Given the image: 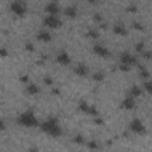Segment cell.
<instances>
[{"label":"cell","instance_id":"obj_14","mask_svg":"<svg viewBox=\"0 0 152 152\" xmlns=\"http://www.w3.org/2000/svg\"><path fill=\"white\" fill-rule=\"evenodd\" d=\"M36 38H37L38 40H40V42H45V43H46V42H50V40H51L52 36H51L50 31L43 28V30H39V31L37 32Z\"/></svg>","mask_w":152,"mask_h":152},{"label":"cell","instance_id":"obj_21","mask_svg":"<svg viewBox=\"0 0 152 152\" xmlns=\"http://www.w3.org/2000/svg\"><path fill=\"white\" fill-rule=\"evenodd\" d=\"M86 145H87V147H88L90 151H93V152H95V151L99 150V144H97V141H95V140H87Z\"/></svg>","mask_w":152,"mask_h":152},{"label":"cell","instance_id":"obj_22","mask_svg":"<svg viewBox=\"0 0 152 152\" xmlns=\"http://www.w3.org/2000/svg\"><path fill=\"white\" fill-rule=\"evenodd\" d=\"M142 88H144V90H145L146 93H148V94L152 95V80H146V81H144Z\"/></svg>","mask_w":152,"mask_h":152},{"label":"cell","instance_id":"obj_32","mask_svg":"<svg viewBox=\"0 0 152 152\" xmlns=\"http://www.w3.org/2000/svg\"><path fill=\"white\" fill-rule=\"evenodd\" d=\"M119 69H120L122 72H128V71L131 70V66H128V65H124V64H120V65H119Z\"/></svg>","mask_w":152,"mask_h":152},{"label":"cell","instance_id":"obj_8","mask_svg":"<svg viewBox=\"0 0 152 152\" xmlns=\"http://www.w3.org/2000/svg\"><path fill=\"white\" fill-rule=\"evenodd\" d=\"M93 52L101 58H108L110 56V50L102 44H94L93 45Z\"/></svg>","mask_w":152,"mask_h":152},{"label":"cell","instance_id":"obj_19","mask_svg":"<svg viewBox=\"0 0 152 152\" xmlns=\"http://www.w3.org/2000/svg\"><path fill=\"white\" fill-rule=\"evenodd\" d=\"M72 141H74L75 144H77V145H86V142H87V139L84 138V135H83V134H81V133H77V134H75V135H74V138H72Z\"/></svg>","mask_w":152,"mask_h":152},{"label":"cell","instance_id":"obj_16","mask_svg":"<svg viewBox=\"0 0 152 152\" xmlns=\"http://www.w3.org/2000/svg\"><path fill=\"white\" fill-rule=\"evenodd\" d=\"M127 95L128 96H132L134 99H138V97H140L142 95V88L139 87V86H137V84H133V86H131Z\"/></svg>","mask_w":152,"mask_h":152},{"label":"cell","instance_id":"obj_33","mask_svg":"<svg viewBox=\"0 0 152 152\" xmlns=\"http://www.w3.org/2000/svg\"><path fill=\"white\" fill-rule=\"evenodd\" d=\"M94 19H95L96 21H100V23H101V21L103 20V17H102L101 13H95V14H94Z\"/></svg>","mask_w":152,"mask_h":152},{"label":"cell","instance_id":"obj_11","mask_svg":"<svg viewBox=\"0 0 152 152\" xmlns=\"http://www.w3.org/2000/svg\"><path fill=\"white\" fill-rule=\"evenodd\" d=\"M120 107H121L122 109H125V110H131V109H133V108L135 107V99L127 95V96L121 101Z\"/></svg>","mask_w":152,"mask_h":152},{"label":"cell","instance_id":"obj_17","mask_svg":"<svg viewBox=\"0 0 152 152\" xmlns=\"http://www.w3.org/2000/svg\"><path fill=\"white\" fill-rule=\"evenodd\" d=\"M64 14H65L68 18H70V19L76 18V15H77V7H76L75 5H69V6H66V7L64 8Z\"/></svg>","mask_w":152,"mask_h":152},{"label":"cell","instance_id":"obj_3","mask_svg":"<svg viewBox=\"0 0 152 152\" xmlns=\"http://www.w3.org/2000/svg\"><path fill=\"white\" fill-rule=\"evenodd\" d=\"M42 23L45 28H59L63 25L62 19L58 15H52V14H46L45 17H43Z\"/></svg>","mask_w":152,"mask_h":152},{"label":"cell","instance_id":"obj_4","mask_svg":"<svg viewBox=\"0 0 152 152\" xmlns=\"http://www.w3.org/2000/svg\"><path fill=\"white\" fill-rule=\"evenodd\" d=\"M10 10L12 13H14L18 17H24L26 14L27 7H26V2L21 1V0H14L10 4Z\"/></svg>","mask_w":152,"mask_h":152},{"label":"cell","instance_id":"obj_24","mask_svg":"<svg viewBox=\"0 0 152 152\" xmlns=\"http://www.w3.org/2000/svg\"><path fill=\"white\" fill-rule=\"evenodd\" d=\"M93 80L96 81V82H101L104 80V74L102 71H96L93 74Z\"/></svg>","mask_w":152,"mask_h":152},{"label":"cell","instance_id":"obj_15","mask_svg":"<svg viewBox=\"0 0 152 152\" xmlns=\"http://www.w3.org/2000/svg\"><path fill=\"white\" fill-rule=\"evenodd\" d=\"M39 91H40V88H39L36 83H33V82H30V83H27V84L25 86V93H26L27 95L33 96V95H37Z\"/></svg>","mask_w":152,"mask_h":152},{"label":"cell","instance_id":"obj_23","mask_svg":"<svg viewBox=\"0 0 152 152\" xmlns=\"http://www.w3.org/2000/svg\"><path fill=\"white\" fill-rule=\"evenodd\" d=\"M134 48H135V51L139 52L140 55L146 50V49H145V43H144L142 40H139L138 43H135V46H134Z\"/></svg>","mask_w":152,"mask_h":152},{"label":"cell","instance_id":"obj_35","mask_svg":"<svg viewBox=\"0 0 152 152\" xmlns=\"http://www.w3.org/2000/svg\"><path fill=\"white\" fill-rule=\"evenodd\" d=\"M95 152H97V151H95Z\"/></svg>","mask_w":152,"mask_h":152},{"label":"cell","instance_id":"obj_9","mask_svg":"<svg viewBox=\"0 0 152 152\" xmlns=\"http://www.w3.org/2000/svg\"><path fill=\"white\" fill-rule=\"evenodd\" d=\"M44 11L48 14H52V15H58L59 11H61V6L57 1H50L44 6Z\"/></svg>","mask_w":152,"mask_h":152},{"label":"cell","instance_id":"obj_29","mask_svg":"<svg viewBox=\"0 0 152 152\" xmlns=\"http://www.w3.org/2000/svg\"><path fill=\"white\" fill-rule=\"evenodd\" d=\"M25 50L26 51H30V52H33L34 51V45L31 42H28V43L25 44Z\"/></svg>","mask_w":152,"mask_h":152},{"label":"cell","instance_id":"obj_12","mask_svg":"<svg viewBox=\"0 0 152 152\" xmlns=\"http://www.w3.org/2000/svg\"><path fill=\"white\" fill-rule=\"evenodd\" d=\"M74 72H75L77 76H80V77H84V76L88 75L89 69H88L87 64H84V63H78V64L75 65V68H74Z\"/></svg>","mask_w":152,"mask_h":152},{"label":"cell","instance_id":"obj_7","mask_svg":"<svg viewBox=\"0 0 152 152\" xmlns=\"http://www.w3.org/2000/svg\"><path fill=\"white\" fill-rule=\"evenodd\" d=\"M77 108H78L80 112H82V113H84V114L91 115V116H94V118H95V116H99V110H97V108H96L95 106L88 103V102L84 101V100H82V101L78 102Z\"/></svg>","mask_w":152,"mask_h":152},{"label":"cell","instance_id":"obj_31","mask_svg":"<svg viewBox=\"0 0 152 152\" xmlns=\"http://www.w3.org/2000/svg\"><path fill=\"white\" fill-rule=\"evenodd\" d=\"M126 10H127L128 12H135V11H137V5H135V4H129V5L126 7Z\"/></svg>","mask_w":152,"mask_h":152},{"label":"cell","instance_id":"obj_18","mask_svg":"<svg viewBox=\"0 0 152 152\" xmlns=\"http://www.w3.org/2000/svg\"><path fill=\"white\" fill-rule=\"evenodd\" d=\"M138 71H139V76H140L141 78H144L145 81H146V80H150L151 72H150V70H148L145 65H139V64H138Z\"/></svg>","mask_w":152,"mask_h":152},{"label":"cell","instance_id":"obj_25","mask_svg":"<svg viewBox=\"0 0 152 152\" xmlns=\"http://www.w3.org/2000/svg\"><path fill=\"white\" fill-rule=\"evenodd\" d=\"M132 26H133V28H135L137 31H144V30H145L144 24L140 23V21H138V20H134V21L132 23Z\"/></svg>","mask_w":152,"mask_h":152},{"label":"cell","instance_id":"obj_1","mask_svg":"<svg viewBox=\"0 0 152 152\" xmlns=\"http://www.w3.org/2000/svg\"><path fill=\"white\" fill-rule=\"evenodd\" d=\"M39 128L50 137H61L62 135V127L59 125V121L55 116H50L43 122H40Z\"/></svg>","mask_w":152,"mask_h":152},{"label":"cell","instance_id":"obj_10","mask_svg":"<svg viewBox=\"0 0 152 152\" xmlns=\"http://www.w3.org/2000/svg\"><path fill=\"white\" fill-rule=\"evenodd\" d=\"M56 62H57L58 64H61V65H69V64L71 63V57H70V55H69L66 51L62 50V51H59V52L57 53V56H56Z\"/></svg>","mask_w":152,"mask_h":152},{"label":"cell","instance_id":"obj_6","mask_svg":"<svg viewBox=\"0 0 152 152\" xmlns=\"http://www.w3.org/2000/svg\"><path fill=\"white\" fill-rule=\"evenodd\" d=\"M119 61H120V64H124V65H128V66H133V65H138V58L135 55H133L132 52L129 51H124L119 55Z\"/></svg>","mask_w":152,"mask_h":152},{"label":"cell","instance_id":"obj_28","mask_svg":"<svg viewBox=\"0 0 152 152\" xmlns=\"http://www.w3.org/2000/svg\"><path fill=\"white\" fill-rule=\"evenodd\" d=\"M141 56H142L145 59H151V58H152V51H151V50H145V51L141 53Z\"/></svg>","mask_w":152,"mask_h":152},{"label":"cell","instance_id":"obj_26","mask_svg":"<svg viewBox=\"0 0 152 152\" xmlns=\"http://www.w3.org/2000/svg\"><path fill=\"white\" fill-rule=\"evenodd\" d=\"M43 82H44V84H45V86H52V84H53V78H52L51 76L46 75V76H44Z\"/></svg>","mask_w":152,"mask_h":152},{"label":"cell","instance_id":"obj_20","mask_svg":"<svg viewBox=\"0 0 152 152\" xmlns=\"http://www.w3.org/2000/svg\"><path fill=\"white\" fill-rule=\"evenodd\" d=\"M86 36L90 39H96L100 37V33L97 31V28H89L87 32H86Z\"/></svg>","mask_w":152,"mask_h":152},{"label":"cell","instance_id":"obj_5","mask_svg":"<svg viewBox=\"0 0 152 152\" xmlns=\"http://www.w3.org/2000/svg\"><path fill=\"white\" fill-rule=\"evenodd\" d=\"M129 129L134 134H138V135L146 134V132H147V128H146L145 124L139 118H134V119L131 120V122H129Z\"/></svg>","mask_w":152,"mask_h":152},{"label":"cell","instance_id":"obj_27","mask_svg":"<svg viewBox=\"0 0 152 152\" xmlns=\"http://www.w3.org/2000/svg\"><path fill=\"white\" fill-rule=\"evenodd\" d=\"M19 80H20V82L24 83L25 86H26L27 83H30V77H28V75H21V76L19 77Z\"/></svg>","mask_w":152,"mask_h":152},{"label":"cell","instance_id":"obj_30","mask_svg":"<svg viewBox=\"0 0 152 152\" xmlns=\"http://www.w3.org/2000/svg\"><path fill=\"white\" fill-rule=\"evenodd\" d=\"M94 124H96V125H100V126H101V125H103V124H104V121H103V119L99 115V116H95V118H94Z\"/></svg>","mask_w":152,"mask_h":152},{"label":"cell","instance_id":"obj_13","mask_svg":"<svg viewBox=\"0 0 152 152\" xmlns=\"http://www.w3.org/2000/svg\"><path fill=\"white\" fill-rule=\"evenodd\" d=\"M113 32L116 34V36H121V37H125L128 34V30L126 28V26L121 23H116L113 25Z\"/></svg>","mask_w":152,"mask_h":152},{"label":"cell","instance_id":"obj_2","mask_svg":"<svg viewBox=\"0 0 152 152\" xmlns=\"http://www.w3.org/2000/svg\"><path fill=\"white\" fill-rule=\"evenodd\" d=\"M17 122H18V125H20L23 127H27V128L39 127V125H40L36 114L31 109H27V110H24L23 113H20L17 118Z\"/></svg>","mask_w":152,"mask_h":152},{"label":"cell","instance_id":"obj_34","mask_svg":"<svg viewBox=\"0 0 152 152\" xmlns=\"http://www.w3.org/2000/svg\"><path fill=\"white\" fill-rule=\"evenodd\" d=\"M0 55H1V57H6V56H7V50H6V48H1V49H0Z\"/></svg>","mask_w":152,"mask_h":152}]
</instances>
